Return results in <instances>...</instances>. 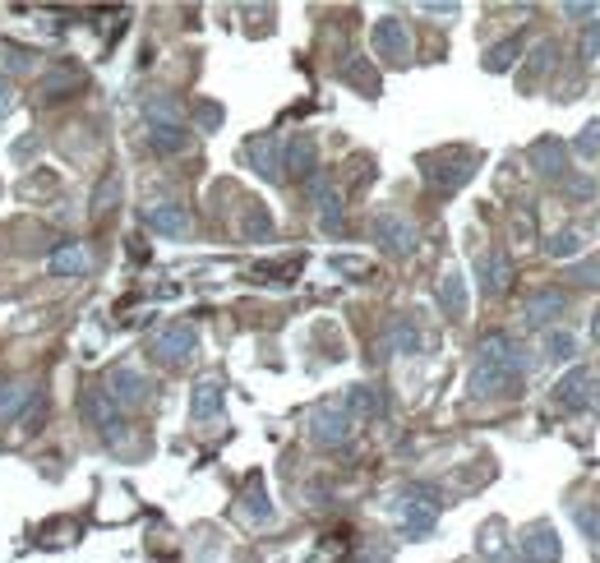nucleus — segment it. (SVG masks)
Wrapping results in <instances>:
<instances>
[{
	"instance_id": "3",
	"label": "nucleus",
	"mask_w": 600,
	"mask_h": 563,
	"mask_svg": "<svg viewBox=\"0 0 600 563\" xmlns=\"http://www.w3.org/2000/svg\"><path fill=\"white\" fill-rule=\"evenodd\" d=\"M374 240H379V250L393 254V259L416 254V227H411L402 213H374Z\"/></svg>"
},
{
	"instance_id": "41",
	"label": "nucleus",
	"mask_w": 600,
	"mask_h": 563,
	"mask_svg": "<svg viewBox=\"0 0 600 563\" xmlns=\"http://www.w3.org/2000/svg\"><path fill=\"white\" fill-rule=\"evenodd\" d=\"M564 185H568L573 199H591V194H596V180H591V176H573V180H564Z\"/></svg>"
},
{
	"instance_id": "23",
	"label": "nucleus",
	"mask_w": 600,
	"mask_h": 563,
	"mask_svg": "<svg viewBox=\"0 0 600 563\" xmlns=\"http://www.w3.org/2000/svg\"><path fill=\"white\" fill-rule=\"evenodd\" d=\"M148 144H153V153H185L190 148V130H180V125H148Z\"/></svg>"
},
{
	"instance_id": "17",
	"label": "nucleus",
	"mask_w": 600,
	"mask_h": 563,
	"mask_svg": "<svg viewBox=\"0 0 600 563\" xmlns=\"http://www.w3.org/2000/svg\"><path fill=\"white\" fill-rule=\"evenodd\" d=\"M384 342H388V351H397V356H416V351H425V333L416 328L411 314H397L393 324H388Z\"/></svg>"
},
{
	"instance_id": "42",
	"label": "nucleus",
	"mask_w": 600,
	"mask_h": 563,
	"mask_svg": "<svg viewBox=\"0 0 600 563\" xmlns=\"http://www.w3.org/2000/svg\"><path fill=\"white\" fill-rule=\"evenodd\" d=\"M582 51H587V60H600V19H591L587 37H582Z\"/></svg>"
},
{
	"instance_id": "13",
	"label": "nucleus",
	"mask_w": 600,
	"mask_h": 563,
	"mask_svg": "<svg viewBox=\"0 0 600 563\" xmlns=\"http://www.w3.org/2000/svg\"><path fill=\"white\" fill-rule=\"evenodd\" d=\"M564 310H568V291L564 287H540L536 296L527 300V324L531 328H550Z\"/></svg>"
},
{
	"instance_id": "15",
	"label": "nucleus",
	"mask_w": 600,
	"mask_h": 563,
	"mask_svg": "<svg viewBox=\"0 0 600 563\" xmlns=\"http://www.w3.org/2000/svg\"><path fill=\"white\" fill-rule=\"evenodd\" d=\"M148 231H157V236H167V240H180V236H190V213L180 204H153L144 213Z\"/></svg>"
},
{
	"instance_id": "7",
	"label": "nucleus",
	"mask_w": 600,
	"mask_h": 563,
	"mask_svg": "<svg viewBox=\"0 0 600 563\" xmlns=\"http://www.w3.org/2000/svg\"><path fill=\"white\" fill-rule=\"evenodd\" d=\"M370 42H374V56L393 60V65H407V60H411V33H407V24H402L397 14H384V19L374 24Z\"/></svg>"
},
{
	"instance_id": "19",
	"label": "nucleus",
	"mask_w": 600,
	"mask_h": 563,
	"mask_svg": "<svg viewBox=\"0 0 600 563\" xmlns=\"http://www.w3.org/2000/svg\"><path fill=\"white\" fill-rule=\"evenodd\" d=\"M314 208H319V227L342 231V194H337L324 176H314Z\"/></svg>"
},
{
	"instance_id": "40",
	"label": "nucleus",
	"mask_w": 600,
	"mask_h": 563,
	"mask_svg": "<svg viewBox=\"0 0 600 563\" xmlns=\"http://www.w3.org/2000/svg\"><path fill=\"white\" fill-rule=\"evenodd\" d=\"M554 65V42H540L536 51H531V74H545Z\"/></svg>"
},
{
	"instance_id": "9",
	"label": "nucleus",
	"mask_w": 600,
	"mask_h": 563,
	"mask_svg": "<svg viewBox=\"0 0 600 563\" xmlns=\"http://www.w3.org/2000/svg\"><path fill=\"white\" fill-rule=\"evenodd\" d=\"M522 559L527 563H559L564 559V545H559V531L550 527V522H531L527 531H522Z\"/></svg>"
},
{
	"instance_id": "8",
	"label": "nucleus",
	"mask_w": 600,
	"mask_h": 563,
	"mask_svg": "<svg viewBox=\"0 0 600 563\" xmlns=\"http://www.w3.org/2000/svg\"><path fill=\"white\" fill-rule=\"evenodd\" d=\"M310 439L319 448H342L351 444V416L342 407H314L310 416Z\"/></svg>"
},
{
	"instance_id": "31",
	"label": "nucleus",
	"mask_w": 600,
	"mask_h": 563,
	"mask_svg": "<svg viewBox=\"0 0 600 563\" xmlns=\"http://www.w3.org/2000/svg\"><path fill=\"white\" fill-rule=\"evenodd\" d=\"M342 79H347V84H356L365 97L379 93V74H374L365 60H351V65H342Z\"/></svg>"
},
{
	"instance_id": "26",
	"label": "nucleus",
	"mask_w": 600,
	"mask_h": 563,
	"mask_svg": "<svg viewBox=\"0 0 600 563\" xmlns=\"http://www.w3.org/2000/svg\"><path fill=\"white\" fill-rule=\"evenodd\" d=\"M37 65L33 47H14V42H0V74H28Z\"/></svg>"
},
{
	"instance_id": "34",
	"label": "nucleus",
	"mask_w": 600,
	"mask_h": 563,
	"mask_svg": "<svg viewBox=\"0 0 600 563\" xmlns=\"http://www.w3.org/2000/svg\"><path fill=\"white\" fill-rule=\"evenodd\" d=\"M28 397H33V388H24V384H0V420L19 416Z\"/></svg>"
},
{
	"instance_id": "30",
	"label": "nucleus",
	"mask_w": 600,
	"mask_h": 563,
	"mask_svg": "<svg viewBox=\"0 0 600 563\" xmlns=\"http://www.w3.org/2000/svg\"><path fill=\"white\" fill-rule=\"evenodd\" d=\"M84 84V74L79 70H70V65H65V70H56V74H47V84H42V97H70V88H79Z\"/></svg>"
},
{
	"instance_id": "12",
	"label": "nucleus",
	"mask_w": 600,
	"mask_h": 563,
	"mask_svg": "<svg viewBox=\"0 0 600 563\" xmlns=\"http://www.w3.org/2000/svg\"><path fill=\"white\" fill-rule=\"evenodd\" d=\"M517 384H522V379H513V374H508V370H499V365H485V360H476V365H471V379H467L471 397H499V393H517Z\"/></svg>"
},
{
	"instance_id": "27",
	"label": "nucleus",
	"mask_w": 600,
	"mask_h": 563,
	"mask_svg": "<svg viewBox=\"0 0 600 563\" xmlns=\"http://www.w3.org/2000/svg\"><path fill=\"white\" fill-rule=\"evenodd\" d=\"M240 236H250V240H268V236H273V217H268L264 204H245V217H240Z\"/></svg>"
},
{
	"instance_id": "16",
	"label": "nucleus",
	"mask_w": 600,
	"mask_h": 563,
	"mask_svg": "<svg viewBox=\"0 0 600 563\" xmlns=\"http://www.w3.org/2000/svg\"><path fill=\"white\" fill-rule=\"evenodd\" d=\"M591 384H596V379H591L587 370L564 374V379L554 384V402H559L564 411H587L591 407Z\"/></svg>"
},
{
	"instance_id": "44",
	"label": "nucleus",
	"mask_w": 600,
	"mask_h": 563,
	"mask_svg": "<svg viewBox=\"0 0 600 563\" xmlns=\"http://www.w3.org/2000/svg\"><path fill=\"white\" fill-rule=\"evenodd\" d=\"M10 107H14V84L5 79V74H0V116H5Z\"/></svg>"
},
{
	"instance_id": "5",
	"label": "nucleus",
	"mask_w": 600,
	"mask_h": 563,
	"mask_svg": "<svg viewBox=\"0 0 600 563\" xmlns=\"http://www.w3.org/2000/svg\"><path fill=\"white\" fill-rule=\"evenodd\" d=\"M107 397L116 402V407H144L148 402V379H144V370H134V365H111L107 370Z\"/></svg>"
},
{
	"instance_id": "33",
	"label": "nucleus",
	"mask_w": 600,
	"mask_h": 563,
	"mask_svg": "<svg viewBox=\"0 0 600 563\" xmlns=\"http://www.w3.org/2000/svg\"><path fill=\"white\" fill-rule=\"evenodd\" d=\"M517 51H522V37H508V42L490 47V56H485V70H490V74H504L508 65L517 60Z\"/></svg>"
},
{
	"instance_id": "14",
	"label": "nucleus",
	"mask_w": 600,
	"mask_h": 563,
	"mask_svg": "<svg viewBox=\"0 0 600 563\" xmlns=\"http://www.w3.org/2000/svg\"><path fill=\"white\" fill-rule=\"evenodd\" d=\"M245 157L254 162V171L264 180H282V144H277V134H259L245 144Z\"/></svg>"
},
{
	"instance_id": "28",
	"label": "nucleus",
	"mask_w": 600,
	"mask_h": 563,
	"mask_svg": "<svg viewBox=\"0 0 600 563\" xmlns=\"http://www.w3.org/2000/svg\"><path fill=\"white\" fill-rule=\"evenodd\" d=\"M14 420H19V430H24V434L42 430V420H47V393H42V388H33V397H28L24 411H19Z\"/></svg>"
},
{
	"instance_id": "46",
	"label": "nucleus",
	"mask_w": 600,
	"mask_h": 563,
	"mask_svg": "<svg viewBox=\"0 0 600 563\" xmlns=\"http://www.w3.org/2000/svg\"><path fill=\"white\" fill-rule=\"evenodd\" d=\"M199 120H208V125H217V120H222V107H199Z\"/></svg>"
},
{
	"instance_id": "32",
	"label": "nucleus",
	"mask_w": 600,
	"mask_h": 563,
	"mask_svg": "<svg viewBox=\"0 0 600 563\" xmlns=\"http://www.w3.org/2000/svg\"><path fill=\"white\" fill-rule=\"evenodd\" d=\"M587 250V236L577 227H568V231H559V236L550 240V259H573V254H582Z\"/></svg>"
},
{
	"instance_id": "20",
	"label": "nucleus",
	"mask_w": 600,
	"mask_h": 563,
	"mask_svg": "<svg viewBox=\"0 0 600 563\" xmlns=\"http://www.w3.org/2000/svg\"><path fill=\"white\" fill-rule=\"evenodd\" d=\"M439 310H444L448 319H462V314H467V277L462 273L439 277Z\"/></svg>"
},
{
	"instance_id": "6",
	"label": "nucleus",
	"mask_w": 600,
	"mask_h": 563,
	"mask_svg": "<svg viewBox=\"0 0 600 563\" xmlns=\"http://www.w3.org/2000/svg\"><path fill=\"white\" fill-rule=\"evenodd\" d=\"M84 416L107 444H120L125 439V425H120V407L107 397V388H88L84 393Z\"/></svg>"
},
{
	"instance_id": "10",
	"label": "nucleus",
	"mask_w": 600,
	"mask_h": 563,
	"mask_svg": "<svg viewBox=\"0 0 600 563\" xmlns=\"http://www.w3.org/2000/svg\"><path fill=\"white\" fill-rule=\"evenodd\" d=\"M531 167H536L540 180L564 185L568 180V144L564 139H536V144H531Z\"/></svg>"
},
{
	"instance_id": "47",
	"label": "nucleus",
	"mask_w": 600,
	"mask_h": 563,
	"mask_svg": "<svg viewBox=\"0 0 600 563\" xmlns=\"http://www.w3.org/2000/svg\"><path fill=\"white\" fill-rule=\"evenodd\" d=\"M591 407L600 411V384H591Z\"/></svg>"
},
{
	"instance_id": "11",
	"label": "nucleus",
	"mask_w": 600,
	"mask_h": 563,
	"mask_svg": "<svg viewBox=\"0 0 600 563\" xmlns=\"http://www.w3.org/2000/svg\"><path fill=\"white\" fill-rule=\"evenodd\" d=\"M314 167H319V148H314L310 134H296L287 148H282V176L291 180H310Z\"/></svg>"
},
{
	"instance_id": "2",
	"label": "nucleus",
	"mask_w": 600,
	"mask_h": 563,
	"mask_svg": "<svg viewBox=\"0 0 600 563\" xmlns=\"http://www.w3.org/2000/svg\"><path fill=\"white\" fill-rule=\"evenodd\" d=\"M194 351H199V328L194 324H167L162 333L153 337V356L167 365V370H180L190 365Z\"/></svg>"
},
{
	"instance_id": "36",
	"label": "nucleus",
	"mask_w": 600,
	"mask_h": 563,
	"mask_svg": "<svg viewBox=\"0 0 600 563\" xmlns=\"http://www.w3.org/2000/svg\"><path fill=\"white\" fill-rule=\"evenodd\" d=\"M568 277L582 282V287H600V254H587L582 264H573V268H568Z\"/></svg>"
},
{
	"instance_id": "21",
	"label": "nucleus",
	"mask_w": 600,
	"mask_h": 563,
	"mask_svg": "<svg viewBox=\"0 0 600 563\" xmlns=\"http://www.w3.org/2000/svg\"><path fill=\"white\" fill-rule=\"evenodd\" d=\"M480 291H485V296H504L508 291V282H513V268H508V254H485V264H480Z\"/></svg>"
},
{
	"instance_id": "45",
	"label": "nucleus",
	"mask_w": 600,
	"mask_h": 563,
	"mask_svg": "<svg viewBox=\"0 0 600 563\" xmlns=\"http://www.w3.org/2000/svg\"><path fill=\"white\" fill-rule=\"evenodd\" d=\"M33 153H37V134H28L24 144H14V157H19V162H28Z\"/></svg>"
},
{
	"instance_id": "37",
	"label": "nucleus",
	"mask_w": 600,
	"mask_h": 563,
	"mask_svg": "<svg viewBox=\"0 0 600 563\" xmlns=\"http://www.w3.org/2000/svg\"><path fill=\"white\" fill-rule=\"evenodd\" d=\"M573 517H577V527H582V531H587V536L600 545V508H596V504H577Z\"/></svg>"
},
{
	"instance_id": "18",
	"label": "nucleus",
	"mask_w": 600,
	"mask_h": 563,
	"mask_svg": "<svg viewBox=\"0 0 600 563\" xmlns=\"http://www.w3.org/2000/svg\"><path fill=\"white\" fill-rule=\"evenodd\" d=\"M190 416L199 420V425H204V420H217V416H222V379H199V384H194Z\"/></svg>"
},
{
	"instance_id": "39",
	"label": "nucleus",
	"mask_w": 600,
	"mask_h": 563,
	"mask_svg": "<svg viewBox=\"0 0 600 563\" xmlns=\"http://www.w3.org/2000/svg\"><path fill=\"white\" fill-rule=\"evenodd\" d=\"M116 194H120V180L116 176H107V185H102V190H97V213H111V208H116Z\"/></svg>"
},
{
	"instance_id": "29",
	"label": "nucleus",
	"mask_w": 600,
	"mask_h": 563,
	"mask_svg": "<svg viewBox=\"0 0 600 563\" xmlns=\"http://www.w3.org/2000/svg\"><path fill=\"white\" fill-rule=\"evenodd\" d=\"M144 116L148 125H180V107H176V97H148L144 102Z\"/></svg>"
},
{
	"instance_id": "48",
	"label": "nucleus",
	"mask_w": 600,
	"mask_h": 563,
	"mask_svg": "<svg viewBox=\"0 0 600 563\" xmlns=\"http://www.w3.org/2000/svg\"><path fill=\"white\" fill-rule=\"evenodd\" d=\"M591 337L600 342V310H596V319H591Z\"/></svg>"
},
{
	"instance_id": "24",
	"label": "nucleus",
	"mask_w": 600,
	"mask_h": 563,
	"mask_svg": "<svg viewBox=\"0 0 600 563\" xmlns=\"http://www.w3.org/2000/svg\"><path fill=\"white\" fill-rule=\"evenodd\" d=\"M342 411H347L351 420H356V416L370 420V416H379V411H384V402H379V393H374L370 384H351V388H347V402H342Z\"/></svg>"
},
{
	"instance_id": "1",
	"label": "nucleus",
	"mask_w": 600,
	"mask_h": 563,
	"mask_svg": "<svg viewBox=\"0 0 600 563\" xmlns=\"http://www.w3.org/2000/svg\"><path fill=\"white\" fill-rule=\"evenodd\" d=\"M476 162L480 157L471 153V148H439V153L420 157V176H425V185H434L439 194H453L476 176Z\"/></svg>"
},
{
	"instance_id": "43",
	"label": "nucleus",
	"mask_w": 600,
	"mask_h": 563,
	"mask_svg": "<svg viewBox=\"0 0 600 563\" xmlns=\"http://www.w3.org/2000/svg\"><path fill=\"white\" fill-rule=\"evenodd\" d=\"M333 268H342V273H370V268H365V259H347V254H337Z\"/></svg>"
},
{
	"instance_id": "22",
	"label": "nucleus",
	"mask_w": 600,
	"mask_h": 563,
	"mask_svg": "<svg viewBox=\"0 0 600 563\" xmlns=\"http://www.w3.org/2000/svg\"><path fill=\"white\" fill-rule=\"evenodd\" d=\"M47 268H51V277H84L88 273L84 245H60V250L47 259Z\"/></svg>"
},
{
	"instance_id": "4",
	"label": "nucleus",
	"mask_w": 600,
	"mask_h": 563,
	"mask_svg": "<svg viewBox=\"0 0 600 563\" xmlns=\"http://www.w3.org/2000/svg\"><path fill=\"white\" fill-rule=\"evenodd\" d=\"M434 522H439V499H434V490L416 485L411 499H402V531L411 540H425L434 531Z\"/></svg>"
},
{
	"instance_id": "25",
	"label": "nucleus",
	"mask_w": 600,
	"mask_h": 563,
	"mask_svg": "<svg viewBox=\"0 0 600 563\" xmlns=\"http://www.w3.org/2000/svg\"><path fill=\"white\" fill-rule=\"evenodd\" d=\"M245 517H250V522H259V527H264V522H273V504H268V494H264V480L259 476H250V485H245Z\"/></svg>"
},
{
	"instance_id": "49",
	"label": "nucleus",
	"mask_w": 600,
	"mask_h": 563,
	"mask_svg": "<svg viewBox=\"0 0 600 563\" xmlns=\"http://www.w3.org/2000/svg\"><path fill=\"white\" fill-rule=\"evenodd\" d=\"M360 563H384V559H379V554H370V559H360Z\"/></svg>"
},
{
	"instance_id": "38",
	"label": "nucleus",
	"mask_w": 600,
	"mask_h": 563,
	"mask_svg": "<svg viewBox=\"0 0 600 563\" xmlns=\"http://www.w3.org/2000/svg\"><path fill=\"white\" fill-rule=\"evenodd\" d=\"M573 148H577V157H587V162H591V157H600V120L577 134V144H573Z\"/></svg>"
},
{
	"instance_id": "35",
	"label": "nucleus",
	"mask_w": 600,
	"mask_h": 563,
	"mask_svg": "<svg viewBox=\"0 0 600 563\" xmlns=\"http://www.w3.org/2000/svg\"><path fill=\"white\" fill-rule=\"evenodd\" d=\"M573 351H577V337L573 333H564V328H550V333H545V356L573 360Z\"/></svg>"
}]
</instances>
